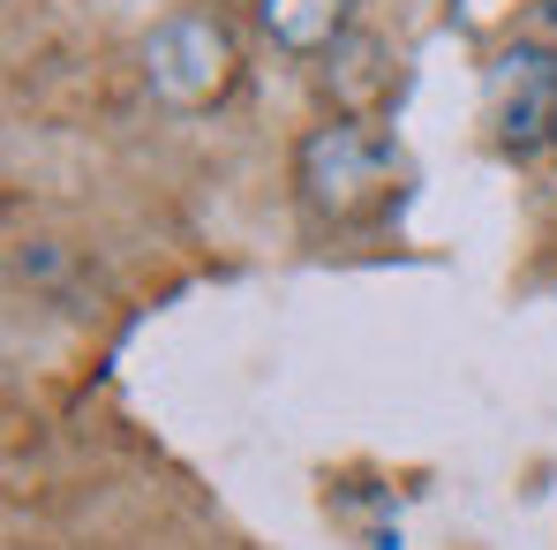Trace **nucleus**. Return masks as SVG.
<instances>
[{
	"label": "nucleus",
	"mask_w": 557,
	"mask_h": 550,
	"mask_svg": "<svg viewBox=\"0 0 557 550\" xmlns=\"http://www.w3.org/2000/svg\"><path fill=\"white\" fill-rule=\"evenodd\" d=\"M490 113H497L505 151H535L543 136H557V53L512 46L490 76Z\"/></svg>",
	"instance_id": "obj_3"
},
{
	"label": "nucleus",
	"mask_w": 557,
	"mask_h": 550,
	"mask_svg": "<svg viewBox=\"0 0 557 550\" xmlns=\"http://www.w3.org/2000/svg\"><path fill=\"white\" fill-rule=\"evenodd\" d=\"M550 144H557V136H550Z\"/></svg>",
	"instance_id": "obj_5"
},
{
	"label": "nucleus",
	"mask_w": 557,
	"mask_h": 550,
	"mask_svg": "<svg viewBox=\"0 0 557 550\" xmlns=\"http://www.w3.org/2000/svg\"><path fill=\"white\" fill-rule=\"evenodd\" d=\"M234 30L203 8H174L166 23H151L144 38V84L166 98V106H211V98L234 91Z\"/></svg>",
	"instance_id": "obj_2"
},
{
	"label": "nucleus",
	"mask_w": 557,
	"mask_h": 550,
	"mask_svg": "<svg viewBox=\"0 0 557 550\" xmlns=\"http://www.w3.org/2000/svg\"><path fill=\"white\" fill-rule=\"evenodd\" d=\"M257 23L272 30L286 53H317V46H332V38H339L347 0H257Z\"/></svg>",
	"instance_id": "obj_4"
},
{
	"label": "nucleus",
	"mask_w": 557,
	"mask_h": 550,
	"mask_svg": "<svg viewBox=\"0 0 557 550\" xmlns=\"http://www.w3.org/2000/svg\"><path fill=\"white\" fill-rule=\"evenodd\" d=\"M392 174H399L392 144L376 136L370 121H355V113L309 129L301 151H294V182L309 196V211H324V219H347V211L376 204V196L392 188Z\"/></svg>",
	"instance_id": "obj_1"
}]
</instances>
